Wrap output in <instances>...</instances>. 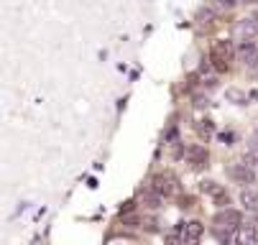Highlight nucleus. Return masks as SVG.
I'll list each match as a JSON object with an SVG mask.
<instances>
[{
	"instance_id": "1",
	"label": "nucleus",
	"mask_w": 258,
	"mask_h": 245,
	"mask_svg": "<svg viewBox=\"0 0 258 245\" xmlns=\"http://www.w3.org/2000/svg\"><path fill=\"white\" fill-rule=\"evenodd\" d=\"M233 59V44L228 39H217L212 44V51H210V61L217 72H228V64Z\"/></svg>"
},
{
	"instance_id": "2",
	"label": "nucleus",
	"mask_w": 258,
	"mask_h": 245,
	"mask_svg": "<svg viewBox=\"0 0 258 245\" xmlns=\"http://www.w3.org/2000/svg\"><path fill=\"white\" fill-rule=\"evenodd\" d=\"M151 189L156 194H161V197H174V194H179V182H176L174 174L161 171V174H156V177L151 179Z\"/></svg>"
},
{
	"instance_id": "3",
	"label": "nucleus",
	"mask_w": 258,
	"mask_h": 245,
	"mask_svg": "<svg viewBox=\"0 0 258 245\" xmlns=\"http://www.w3.org/2000/svg\"><path fill=\"white\" fill-rule=\"evenodd\" d=\"M215 227L217 230H238L240 227V212L238 209H230V207L220 209L215 215Z\"/></svg>"
},
{
	"instance_id": "4",
	"label": "nucleus",
	"mask_w": 258,
	"mask_h": 245,
	"mask_svg": "<svg viewBox=\"0 0 258 245\" xmlns=\"http://www.w3.org/2000/svg\"><path fill=\"white\" fill-rule=\"evenodd\" d=\"M200 189L215 202V204H220V207H228L230 204V197H228V189L223 187V184H217V182H202L200 184Z\"/></svg>"
},
{
	"instance_id": "5",
	"label": "nucleus",
	"mask_w": 258,
	"mask_h": 245,
	"mask_svg": "<svg viewBox=\"0 0 258 245\" xmlns=\"http://www.w3.org/2000/svg\"><path fill=\"white\" fill-rule=\"evenodd\" d=\"M205 235V225L200 220H189L181 225V245H197Z\"/></svg>"
},
{
	"instance_id": "6",
	"label": "nucleus",
	"mask_w": 258,
	"mask_h": 245,
	"mask_svg": "<svg viewBox=\"0 0 258 245\" xmlns=\"http://www.w3.org/2000/svg\"><path fill=\"white\" fill-rule=\"evenodd\" d=\"M228 177L235 179L238 184H253L255 182V174H253L250 164H230L228 166Z\"/></svg>"
},
{
	"instance_id": "7",
	"label": "nucleus",
	"mask_w": 258,
	"mask_h": 245,
	"mask_svg": "<svg viewBox=\"0 0 258 245\" xmlns=\"http://www.w3.org/2000/svg\"><path fill=\"white\" fill-rule=\"evenodd\" d=\"M184 156H187V161L192 164V169H205V166H207V161H210L207 148H205V146H200V143H192Z\"/></svg>"
},
{
	"instance_id": "8",
	"label": "nucleus",
	"mask_w": 258,
	"mask_h": 245,
	"mask_svg": "<svg viewBox=\"0 0 258 245\" xmlns=\"http://www.w3.org/2000/svg\"><path fill=\"white\" fill-rule=\"evenodd\" d=\"M238 59H240L243 64H248V66L258 64V41H255V39H253V41H240V46H238Z\"/></svg>"
},
{
	"instance_id": "9",
	"label": "nucleus",
	"mask_w": 258,
	"mask_h": 245,
	"mask_svg": "<svg viewBox=\"0 0 258 245\" xmlns=\"http://www.w3.org/2000/svg\"><path fill=\"white\" fill-rule=\"evenodd\" d=\"M235 245H258V227L255 225H240L235 230Z\"/></svg>"
},
{
	"instance_id": "10",
	"label": "nucleus",
	"mask_w": 258,
	"mask_h": 245,
	"mask_svg": "<svg viewBox=\"0 0 258 245\" xmlns=\"http://www.w3.org/2000/svg\"><path fill=\"white\" fill-rule=\"evenodd\" d=\"M235 33H238L243 41H253V36L258 33V23H255V18H245V21H240V23L235 26Z\"/></svg>"
},
{
	"instance_id": "11",
	"label": "nucleus",
	"mask_w": 258,
	"mask_h": 245,
	"mask_svg": "<svg viewBox=\"0 0 258 245\" xmlns=\"http://www.w3.org/2000/svg\"><path fill=\"white\" fill-rule=\"evenodd\" d=\"M240 202L245 209H250V212H258V192L255 189H243L240 192Z\"/></svg>"
},
{
	"instance_id": "12",
	"label": "nucleus",
	"mask_w": 258,
	"mask_h": 245,
	"mask_svg": "<svg viewBox=\"0 0 258 245\" xmlns=\"http://www.w3.org/2000/svg\"><path fill=\"white\" fill-rule=\"evenodd\" d=\"M161 202H164V197H161V194H156L154 189L143 192V204L149 207V209H159V207H161Z\"/></svg>"
},
{
	"instance_id": "13",
	"label": "nucleus",
	"mask_w": 258,
	"mask_h": 245,
	"mask_svg": "<svg viewBox=\"0 0 258 245\" xmlns=\"http://www.w3.org/2000/svg\"><path fill=\"white\" fill-rule=\"evenodd\" d=\"M212 3H215L217 8H223V11H230V8L238 6V0H212Z\"/></svg>"
},
{
	"instance_id": "14",
	"label": "nucleus",
	"mask_w": 258,
	"mask_h": 245,
	"mask_svg": "<svg viewBox=\"0 0 258 245\" xmlns=\"http://www.w3.org/2000/svg\"><path fill=\"white\" fill-rule=\"evenodd\" d=\"M228 97H230V100H235L238 105H245V97H243L238 90H230V92H228Z\"/></svg>"
},
{
	"instance_id": "15",
	"label": "nucleus",
	"mask_w": 258,
	"mask_h": 245,
	"mask_svg": "<svg viewBox=\"0 0 258 245\" xmlns=\"http://www.w3.org/2000/svg\"><path fill=\"white\" fill-rule=\"evenodd\" d=\"M197 16H200L202 21H207V23H212V21H215V13H212V11H205V8H202Z\"/></svg>"
},
{
	"instance_id": "16",
	"label": "nucleus",
	"mask_w": 258,
	"mask_h": 245,
	"mask_svg": "<svg viewBox=\"0 0 258 245\" xmlns=\"http://www.w3.org/2000/svg\"><path fill=\"white\" fill-rule=\"evenodd\" d=\"M195 105H197V108H202V105H205V97H202V95H197V97H195Z\"/></svg>"
},
{
	"instance_id": "17",
	"label": "nucleus",
	"mask_w": 258,
	"mask_h": 245,
	"mask_svg": "<svg viewBox=\"0 0 258 245\" xmlns=\"http://www.w3.org/2000/svg\"><path fill=\"white\" fill-rule=\"evenodd\" d=\"M240 3H245V6H258V0H240Z\"/></svg>"
}]
</instances>
